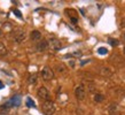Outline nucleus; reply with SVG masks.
Listing matches in <instances>:
<instances>
[{
    "label": "nucleus",
    "mask_w": 125,
    "mask_h": 115,
    "mask_svg": "<svg viewBox=\"0 0 125 115\" xmlns=\"http://www.w3.org/2000/svg\"><path fill=\"white\" fill-rule=\"evenodd\" d=\"M42 111L44 115H53L56 111V107L52 100H46L42 105Z\"/></svg>",
    "instance_id": "f257e3e1"
},
{
    "label": "nucleus",
    "mask_w": 125,
    "mask_h": 115,
    "mask_svg": "<svg viewBox=\"0 0 125 115\" xmlns=\"http://www.w3.org/2000/svg\"><path fill=\"white\" fill-rule=\"evenodd\" d=\"M42 78L46 82H48V80H52L54 78V71L53 69L48 67V66H45L42 70Z\"/></svg>",
    "instance_id": "f03ea898"
},
{
    "label": "nucleus",
    "mask_w": 125,
    "mask_h": 115,
    "mask_svg": "<svg viewBox=\"0 0 125 115\" xmlns=\"http://www.w3.org/2000/svg\"><path fill=\"white\" fill-rule=\"evenodd\" d=\"M27 39V34H25V31L22 30V29H19V30H16L14 34H13V40L17 44H21L23 43L24 40Z\"/></svg>",
    "instance_id": "7ed1b4c3"
},
{
    "label": "nucleus",
    "mask_w": 125,
    "mask_h": 115,
    "mask_svg": "<svg viewBox=\"0 0 125 115\" xmlns=\"http://www.w3.org/2000/svg\"><path fill=\"white\" fill-rule=\"evenodd\" d=\"M75 96L78 100H84L85 97H86V90H85V86L83 84L78 85L76 89H75Z\"/></svg>",
    "instance_id": "20e7f679"
},
{
    "label": "nucleus",
    "mask_w": 125,
    "mask_h": 115,
    "mask_svg": "<svg viewBox=\"0 0 125 115\" xmlns=\"http://www.w3.org/2000/svg\"><path fill=\"white\" fill-rule=\"evenodd\" d=\"M47 43H48V47H51L54 51H60L62 48V43L57 38H49Z\"/></svg>",
    "instance_id": "39448f33"
},
{
    "label": "nucleus",
    "mask_w": 125,
    "mask_h": 115,
    "mask_svg": "<svg viewBox=\"0 0 125 115\" xmlns=\"http://www.w3.org/2000/svg\"><path fill=\"white\" fill-rule=\"evenodd\" d=\"M37 94H38L39 98H40V99H42L44 101H46V100H51V94H49V91L45 88V86L39 88L38 91H37Z\"/></svg>",
    "instance_id": "423d86ee"
},
{
    "label": "nucleus",
    "mask_w": 125,
    "mask_h": 115,
    "mask_svg": "<svg viewBox=\"0 0 125 115\" xmlns=\"http://www.w3.org/2000/svg\"><path fill=\"white\" fill-rule=\"evenodd\" d=\"M47 48H48V43H47V40H45V39L39 40V42L37 43V45H36V50L38 51V52H45Z\"/></svg>",
    "instance_id": "0eeeda50"
},
{
    "label": "nucleus",
    "mask_w": 125,
    "mask_h": 115,
    "mask_svg": "<svg viewBox=\"0 0 125 115\" xmlns=\"http://www.w3.org/2000/svg\"><path fill=\"white\" fill-rule=\"evenodd\" d=\"M10 107H13V105H11L10 101H7L6 104H4V105H1V106H0V115L8 114V112H9Z\"/></svg>",
    "instance_id": "6e6552de"
},
{
    "label": "nucleus",
    "mask_w": 125,
    "mask_h": 115,
    "mask_svg": "<svg viewBox=\"0 0 125 115\" xmlns=\"http://www.w3.org/2000/svg\"><path fill=\"white\" fill-rule=\"evenodd\" d=\"M113 74H114L113 70L110 68H108V67H101L100 68V75H102L103 77H108L109 78V77L113 76Z\"/></svg>",
    "instance_id": "1a4fd4ad"
},
{
    "label": "nucleus",
    "mask_w": 125,
    "mask_h": 115,
    "mask_svg": "<svg viewBox=\"0 0 125 115\" xmlns=\"http://www.w3.org/2000/svg\"><path fill=\"white\" fill-rule=\"evenodd\" d=\"M30 39L32 40V42H39V40H42V32H40V31H38V30L31 31Z\"/></svg>",
    "instance_id": "9d476101"
},
{
    "label": "nucleus",
    "mask_w": 125,
    "mask_h": 115,
    "mask_svg": "<svg viewBox=\"0 0 125 115\" xmlns=\"http://www.w3.org/2000/svg\"><path fill=\"white\" fill-rule=\"evenodd\" d=\"M9 101L11 103L13 106H20V105H21V97L20 96H14Z\"/></svg>",
    "instance_id": "9b49d317"
},
{
    "label": "nucleus",
    "mask_w": 125,
    "mask_h": 115,
    "mask_svg": "<svg viewBox=\"0 0 125 115\" xmlns=\"http://www.w3.org/2000/svg\"><path fill=\"white\" fill-rule=\"evenodd\" d=\"M37 78H38V76H37V74H31L30 76H29V78H28V82H29V84L33 85L37 83Z\"/></svg>",
    "instance_id": "f8f14e48"
},
{
    "label": "nucleus",
    "mask_w": 125,
    "mask_h": 115,
    "mask_svg": "<svg viewBox=\"0 0 125 115\" xmlns=\"http://www.w3.org/2000/svg\"><path fill=\"white\" fill-rule=\"evenodd\" d=\"M8 51H7V47L2 44V43H0V58L5 57V55H7Z\"/></svg>",
    "instance_id": "ddd939ff"
},
{
    "label": "nucleus",
    "mask_w": 125,
    "mask_h": 115,
    "mask_svg": "<svg viewBox=\"0 0 125 115\" xmlns=\"http://www.w3.org/2000/svg\"><path fill=\"white\" fill-rule=\"evenodd\" d=\"M93 99H94L95 103H102L103 99H104V97H103L101 93H95V94H94V98H93Z\"/></svg>",
    "instance_id": "4468645a"
},
{
    "label": "nucleus",
    "mask_w": 125,
    "mask_h": 115,
    "mask_svg": "<svg viewBox=\"0 0 125 115\" xmlns=\"http://www.w3.org/2000/svg\"><path fill=\"white\" fill-rule=\"evenodd\" d=\"M108 42H109V44L111 46H118L119 45V40H118V39H115V38H109V40H108Z\"/></svg>",
    "instance_id": "2eb2a0df"
},
{
    "label": "nucleus",
    "mask_w": 125,
    "mask_h": 115,
    "mask_svg": "<svg viewBox=\"0 0 125 115\" xmlns=\"http://www.w3.org/2000/svg\"><path fill=\"white\" fill-rule=\"evenodd\" d=\"M116 108H117V106H116V104H111L109 107H108V111H109V114H113L115 111H116Z\"/></svg>",
    "instance_id": "dca6fc26"
},
{
    "label": "nucleus",
    "mask_w": 125,
    "mask_h": 115,
    "mask_svg": "<svg viewBox=\"0 0 125 115\" xmlns=\"http://www.w3.org/2000/svg\"><path fill=\"white\" fill-rule=\"evenodd\" d=\"M27 105H28V107H36V104H34V101L31 98H28L27 99Z\"/></svg>",
    "instance_id": "f3484780"
},
{
    "label": "nucleus",
    "mask_w": 125,
    "mask_h": 115,
    "mask_svg": "<svg viewBox=\"0 0 125 115\" xmlns=\"http://www.w3.org/2000/svg\"><path fill=\"white\" fill-rule=\"evenodd\" d=\"M56 70L59 71V73H65V68L63 65H59L56 66Z\"/></svg>",
    "instance_id": "a211bd4d"
},
{
    "label": "nucleus",
    "mask_w": 125,
    "mask_h": 115,
    "mask_svg": "<svg viewBox=\"0 0 125 115\" xmlns=\"http://www.w3.org/2000/svg\"><path fill=\"white\" fill-rule=\"evenodd\" d=\"M99 53L100 54H107L108 53V51L106 48H99Z\"/></svg>",
    "instance_id": "6ab92c4d"
},
{
    "label": "nucleus",
    "mask_w": 125,
    "mask_h": 115,
    "mask_svg": "<svg viewBox=\"0 0 125 115\" xmlns=\"http://www.w3.org/2000/svg\"><path fill=\"white\" fill-rule=\"evenodd\" d=\"M70 20H71L72 23H77V22H78V19H77L76 16H70Z\"/></svg>",
    "instance_id": "aec40b11"
},
{
    "label": "nucleus",
    "mask_w": 125,
    "mask_h": 115,
    "mask_svg": "<svg viewBox=\"0 0 125 115\" xmlns=\"http://www.w3.org/2000/svg\"><path fill=\"white\" fill-rule=\"evenodd\" d=\"M13 12H14V14H15L16 16H19V17H22V14H21V13H20V12L17 11V9H14Z\"/></svg>",
    "instance_id": "412c9836"
},
{
    "label": "nucleus",
    "mask_w": 125,
    "mask_h": 115,
    "mask_svg": "<svg viewBox=\"0 0 125 115\" xmlns=\"http://www.w3.org/2000/svg\"><path fill=\"white\" fill-rule=\"evenodd\" d=\"M122 27H124V28H125V17L123 19V21H122Z\"/></svg>",
    "instance_id": "4be33fe9"
},
{
    "label": "nucleus",
    "mask_w": 125,
    "mask_h": 115,
    "mask_svg": "<svg viewBox=\"0 0 125 115\" xmlns=\"http://www.w3.org/2000/svg\"><path fill=\"white\" fill-rule=\"evenodd\" d=\"M4 86V84H2V82H0V88H2Z\"/></svg>",
    "instance_id": "5701e85b"
},
{
    "label": "nucleus",
    "mask_w": 125,
    "mask_h": 115,
    "mask_svg": "<svg viewBox=\"0 0 125 115\" xmlns=\"http://www.w3.org/2000/svg\"><path fill=\"white\" fill-rule=\"evenodd\" d=\"M123 40L125 42V32H124V34H123Z\"/></svg>",
    "instance_id": "b1692460"
},
{
    "label": "nucleus",
    "mask_w": 125,
    "mask_h": 115,
    "mask_svg": "<svg viewBox=\"0 0 125 115\" xmlns=\"http://www.w3.org/2000/svg\"><path fill=\"white\" fill-rule=\"evenodd\" d=\"M123 53H124V55H125V46H124V48H123Z\"/></svg>",
    "instance_id": "393cba45"
},
{
    "label": "nucleus",
    "mask_w": 125,
    "mask_h": 115,
    "mask_svg": "<svg viewBox=\"0 0 125 115\" xmlns=\"http://www.w3.org/2000/svg\"><path fill=\"white\" fill-rule=\"evenodd\" d=\"M1 34H2V31H1V29H0V37H1Z\"/></svg>",
    "instance_id": "a878e982"
}]
</instances>
